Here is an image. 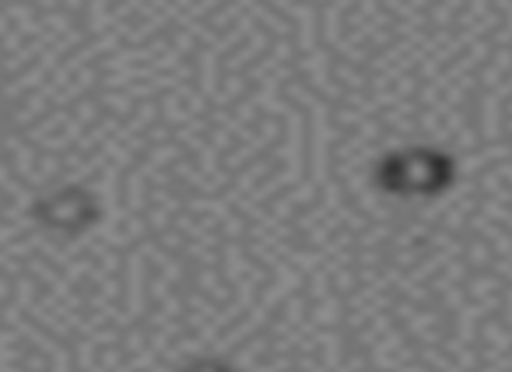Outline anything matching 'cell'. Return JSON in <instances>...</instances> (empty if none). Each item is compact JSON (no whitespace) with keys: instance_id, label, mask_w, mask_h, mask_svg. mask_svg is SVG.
Segmentation results:
<instances>
[{"instance_id":"7a4b0ae2","label":"cell","mask_w":512,"mask_h":372,"mask_svg":"<svg viewBox=\"0 0 512 372\" xmlns=\"http://www.w3.org/2000/svg\"><path fill=\"white\" fill-rule=\"evenodd\" d=\"M183 372H232V369L221 362H193L190 369H183Z\"/></svg>"},{"instance_id":"6da1fadb","label":"cell","mask_w":512,"mask_h":372,"mask_svg":"<svg viewBox=\"0 0 512 372\" xmlns=\"http://www.w3.org/2000/svg\"><path fill=\"white\" fill-rule=\"evenodd\" d=\"M376 179L386 194L428 197L449 186V179H453V162H449L442 151H428V148L397 151V155L383 158Z\"/></svg>"}]
</instances>
